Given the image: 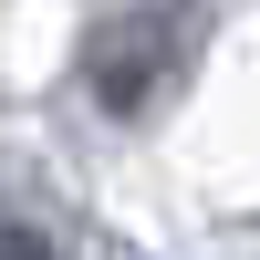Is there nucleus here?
I'll return each mask as SVG.
<instances>
[{
	"instance_id": "f257e3e1",
	"label": "nucleus",
	"mask_w": 260,
	"mask_h": 260,
	"mask_svg": "<svg viewBox=\"0 0 260 260\" xmlns=\"http://www.w3.org/2000/svg\"><path fill=\"white\" fill-rule=\"evenodd\" d=\"M177 31H187V11H125L115 31H104L94 52H83V83H94V94L115 104V115H136V104H146V83H156L167 62L187 52Z\"/></svg>"
},
{
	"instance_id": "f03ea898",
	"label": "nucleus",
	"mask_w": 260,
	"mask_h": 260,
	"mask_svg": "<svg viewBox=\"0 0 260 260\" xmlns=\"http://www.w3.org/2000/svg\"><path fill=\"white\" fill-rule=\"evenodd\" d=\"M0 260H62V250L42 240V229L21 219V208H0Z\"/></svg>"
}]
</instances>
